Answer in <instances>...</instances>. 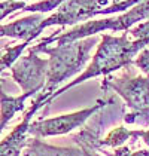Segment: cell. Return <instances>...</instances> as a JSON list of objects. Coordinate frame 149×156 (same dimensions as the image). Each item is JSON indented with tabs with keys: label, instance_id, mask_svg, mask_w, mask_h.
<instances>
[{
	"label": "cell",
	"instance_id": "obj_1",
	"mask_svg": "<svg viewBox=\"0 0 149 156\" xmlns=\"http://www.w3.org/2000/svg\"><path fill=\"white\" fill-rule=\"evenodd\" d=\"M149 42L146 40H128V34L124 33L122 36H101V43L99 45V49L94 55L93 62L88 66L85 73H82L76 80L72 83L66 85L64 88L58 89L49 97V101L57 95L63 94L64 91L70 89L72 86L82 83L84 80H88L89 77L99 76V74H109L118 69H122L125 66H130L134 62V57L145 49V46Z\"/></svg>",
	"mask_w": 149,
	"mask_h": 156
},
{
	"label": "cell",
	"instance_id": "obj_2",
	"mask_svg": "<svg viewBox=\"0 0 149 156\" xmlns=\"http://www.w3.org/2000/svg\"><path fill=\"white\" fill-rule=\"evenodd\" d=\"M96 45V37L91 36L87 39H81L72 43H63L55 48H46L42 45H36L28 49V54L43 52L49 55L48 60V73H46V83L42 89V94L49 97L54 94V89L64 82L67 77L78 73L89 60V49Z\"/></svg>",
	"mask_w": 149,
	"mask_h": 156
},
{
	"label": "cell",
	"instance_id": "obj_3",
	"mask_svg": "<svg viewBox=\"0 0 149 156\" xmlns=\"http://www.w3.org/2000/svg\"><path fill=\"white\" fill-rule=\"evenodd\" d=\"M146 18H149V0H143V2L137 3L136 6H133V9H130L128 12L122 13L121 16L88 21V23H85V24H82V25H76L70 31H66L63 34H58L61 31H57L55 34L43 39L40 42V45L46 46V43H51L54 40H57L58 45L72 43V42L81 40V39L96 36L97 33L103 31V30H112V31L125 30V31H128L133 25H136L139 21L146 20Z\"/></svg>",
	"mask_w": 149,
	"mask_h": 156
},
{
	"label": "cell",
	"instance_id": "obj_4",
	"mask_svg": "<svg viewBox=\"0 0 149 156\" xmlns=\"http://www.w3.org/2000/svg\"><path fill=\"white\" fill-rule=\"evenodd\" d=\"M109 0H66L57 8V12L45 18L36 31L39 33L51 25H72L79 21H87L96 15H109L122 12V5H109Z\"/></svg>",
	"mask_w": 149,
	"mask_h": 156
},
{
	"label": "cell",
	"instance_id": "obj_5",
	"mask_svg": "<svg viewBox=\"0 0 149 156\" xmlns=\"http://www.w3.org/2000/svg\"><path fill=\"white\" fill-rule=\"evenodd\" d=\"M103 86L113 88L119 95L127 101V106L134 112L125 116V122L136 123L137 118H140L139 123L149 122V77L137 76L134 79H111L106 77Z\"/></svg>",
	"mask_w": 149,
	"mask_h": 156
},
{
	"label": "cell",
	"instance_id": "obj_6",
	"mask_svg": "<svg viewBox=\"0 0 149 156\" xmlns=\"http://www.w3.org/2000/svg\"><path fill=\"white\" fill-rule=\"evenodd\" d=\"M103 106H104V101L99 100L97 104H94V106H91L88 108H84V110L73 112V113H69V115H61V116L51 118V119L33 122V123H30L28 134L35 135L37 138L39 137H54V135L67 134V132L79 128L81 125H84Z\"/></svg>",
	"mask_w": 149,
	"mask_h": 156
},
{
	"label": "cell",
	"instance_id": "obj_7",
	"mask_svg": "<svg viewBox=\"0 0 149 156\" xmlns=\"http://www.w3.org/2000/svg\"><path fill=\"white\" fill-rule=\"evenodd\" d=\"M12 77L21 86L24 94H36L42 91L46 83L48 60L39 58L37 54H27L20 57L12 67Z\"/></svg>",
	"mask_w": 149,
	"mask_h": 156
},
{
	"label": "cell",
	"instance_id": "obj_8",
	"mask_svg": "<svg viewBox=\"0 0 149 156\" xmlns=\"http://www.w3.org/2000/svg\"><path fill=\"white\" fill-rule=\"evenodd\" d=\"M45 103H48V97L40 92L30 110L25 113L23 122L18 126H15L13 131L0 141V156H21L24 146H27V134L30 128V120L33 118V115L39 110V107L43 106Z\"/></svg>",
	"mask_w": 149,
	"mask_h": 156
},
{
	"label": "cell",
	"instance_id": "obj_9",
	"mask_svg": "<svg viewBox=\"0 0 149 156\" xmlns=\"http://www.w3.org/2000/svg\"><path fill=\"white\" fill-rule=\"evenodd\" d=\"M42 21H43L42 13H36L9 24L0 25V37H13V39H23L24 42L25 40L30 42L36 37V31Z\"/></svg>",
	"mask_w": 149,
	"mask_h": 156
},
{
	"label": "cell",
	"instance_id": "obj_10",
	"mask_svg": "<svg viewBox=\"0 0 149 156\" xmlns=\"http://www.w3.org/2000/svg\"><path fill=\"white\" fill-rule=\"evenodd\" d=\"M23 156H87V150L72 147H54L35 137L27 141Z\"/></svg>",
	"mask_w": 149,
	"mask_h": 156
},
{
	"label": "cell",
	"instance_id": "obj_11",
	"mask_svg": "<svg viewBox=\"0 0 149 156\" xmlns=\"http://www.w3.org/2000/svg\"><path fill=\"white\" fill-rule=\"evenodd\" d=\"M31 95L33 94H24L23 92L20 97H9L3 92V89L0 86V132L18 112L24 110L25 100Z\"/></svg>",
	"mask_w": 149,
	"mask_h": 156
},
{
	"label": "cell",
	"instance_id": "obj_12",
	"mask_svg": "<svg viewBox=\"0 0 149 156\" xmlns=\"http://www.w3.org/2000/svg\"><path fill=\"white\" fill-rule=\"evenodd\" d=\"M128 137H133V131H128V129H125L124 126H119L115 131H112L104 140H101L100 144L101 146H113L115 147V146L122 144Z\"/></svg>",
	"mask_w": 149,
	"mask_h": 156
},
{
	"label": "cell",
	"instance_id": "obj_13",
	"mask_svg": "<svg viewBox=\"0 0 149 156\" xmlns=\"http://www.w3.org/2000/svg\"><path fill=\"white\" fill-rule=\"evenodd\" d=\"M64 2L66 0H42V2H37V3L25 6L24 11H27V12H39V13L51 12V11L57 9L60 5H63Z\"/></svg>",
	"mask_w": 149,
	"mask_h": 156
},
{
	"label": "cell",
	"instance_id": "obj_14",
	"mask_svg": "<svg viewBox=\"0 0 149 156\" xmlns=\"http://www.w3.org/2000/svg\"><path fill=\"white\" fill-rule=\"evenodd\" d=\"M25 2L20 0H0V21L3 18H6L9 13L15 12L16 9H25Z\"/></svg>",
	"mask_w": 149,
	"mask_h": 156
},
{
	"label": "cell",
	"instance_id": "obj_15",
	"mask_svg": "<svg viewBox=\"0 0 149 156\" xmlns=\"http://www.w3.org/2000/svg\"><path fill=\"white\" fill-rule=\"evenodd\" d=\"M127 34H131V37H134V40H146V42H149V18L146 23L137 24L136 27L130 28L127 31Z\"/></svg>",
	"mask_w": 149,
	"mask_h": 156
},
{
	"label": "cell",
	"instance_id": "obj_16",
	"mask_svg": "<svg viewBox=\"0 0 149 156\" xmlns=\"http://www.w3.org/2000/svg\"><path fill=\"white\" fill-rule=\"evenodd\" d=\"M133 64H136L142 72L146 73V76H149V49H142Z\"/></svg>",
	"mask_w": 149,
	"mask_h": 156
},
{
	"label": "cell",
	"instance_id": "obj_17",
	"mask_svg": "<svg viewBox=\"0 0 149 156\" xmlns=\"http://www.w3.org/2000/svg\"><path fill=\"white\" fill-rule=\"evenodd\" d=\"M128 156H149L148 150H140V152H136V153H130Z\"/></svg>",
	"mask_w": 149,
	"mask_h": 156
},
{
	"label": "cell",
	"instance_id": "obj_18",
	"mask_svg": "<svg viewBox=\"0 0 149 156\" xmlns=\"http://www.w3.org/2000/svg\"><path fill=\"white\" fill-rule=\"evenodd\" d=\"M109 2H111V5H118V3H122L125 0H109Z\"/></svg>",
	"mask_w": 149,
	"mask_h": 156
},
{
	"label": "cell",
	"instance_id": "obj_19",
	"mask_svg": "<svg viewBox=\"0 0 149 156\" xmlns=\"http://www.w3.org/2000/svg\"><path fill=\"white\" fill-rule=\"evenodd\" d=\"M87 156H94V155H93L91 152H88V150H87Z\"/></svg>",
	"mask_w": 149,
	"mask_h": 156
}]
</instances>
